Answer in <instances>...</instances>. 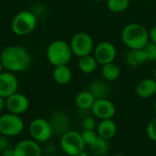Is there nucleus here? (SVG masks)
<instances>
[{"label":"nucleus","instance_id":"nucleus-31","mask_svg":"<svg viewBox=\"0 0 156 156\" xmlns=\"http://www.w3.org/2000/svg\"><path fill=\"white\" fill-rule=\"evenodd\" d=\"M149 39L151 42L156 44V26H154L149 30Z\"/></svg>","mask_w":156,"mask_h":156},{"label":"nucleus","instance_id":"nucleus-24","mask_svg":"<svg viewBox=\"0 0 156 156\" xmlns=\"http://www.w3.org/2000/svg\"><path fill=\"white\" fill-rule=\"evenodd\" d=\"M85 145L90 146L98 138V133L94 130H83L80 133Z\"/></svg>","mask_w":156,"mask_h":156},{"label":"nucleus","instance_id":"nucleus-1","mask_svg":"<svg viewBox=\"0 0 156 156\" xmlns=\"http://www.w3.org/2000/svg\"><path fill=\"white\" fill-rule=\"evenodd\" d=\"M0 59L3 68L12 73L24 72L32 64V58L27 49L17 45L5 48L0 54Z\"/></svg>","mask_w":156,"mask_h":156},{"label":"nucleus","instance_id":"nucleus-29","mask_svg":"<svg viewBox=\"0 0 156 156\" xmlns=\"http://www.w3.org/2000/svg\"><path fill=\"white\" fill-rule=\"evenodd\" d=\"M125 61L132 68H138L139 67L136 60H135V58H134V50L133 49H129V51L126 53Z\"/></svg>","mask_w":156,"mask_h":156},{"label":"nucleus","instance_id":"nucleus-19","mask_svg":"<svg viewBox=\"0 0 156 156\" xmlns=\"http://www.w3.org/2000/svg\"><path fill=\"white\" fill-rule=\"evenodd\" d=\"M53 79L58 84L66 85L72 79L71 69L68 67V65L55 67L53 70Z\"/></svg>","mask_w":156,"mask_h":156},{"label":"nucleus","instance_id":"nucleus-36","mask_svg":"<svg viewBox=\"0 0 156 156\" xmlns=\"http://www.w3.org/2000/svg\"><path fill=\"white\" fill-rule=\"evenodd\" d=\"M3 69L4 68H3V65H2V62H1V59H0V73L3 71Z\"/></svg>","mask_w":156,"mask_h":156},{"label":"nucleus","instance_id":"nucleus-38","mask_svg":"<svg viewBox=\"0 0 156 156\" xmlns=\"http://www.w3.org/2000/svg\"><path fill=\"white\" fill-rule=\"evenodd\" d=\"M90 1H92V2H102L104 0H90Z\"/></svg>","mask_w":156,"mask_h":156},{"label":"nucleus","instance_id":"nucleus-7","mask_svg":"<svg viewBox=\"0 0 156 156\" xmlns=\"http://www.w3.org/2000/svg\"><path fill=\"white\" fill-rule=\"evenodd\" d=\"M28 132L31 139L39 144L48 142L54 134L49 121L44 118L33 119L29 123Z\"/></svg>","mask_w":156,"mask_h":156},{"label":"nucleus","instance_id":"nucleus-20","mask_svg":"<svg viewBox=\"0 0 156 156\" xmlns=\"http://www.w3.org/2000/svg\"><path fill=\"white\" fill-rule=\"evenodd\" d=\"M78 66L80 70L84 73V74H91L93 73L97 67H98V62L95 59L93 55H87L79 58L78 61Z\"/></svg>","mask_w":156,"mask_h":156},{"label":"nucleus","instance_id":"nucleus-12","mask_svg":"<svg viewBox=\"0 0 156 156\" xmlns=\"http://www.w3.org/2000/svg\"><path fill=\"white\" fill-rule=\"evenodd\" d=\"M14 156H42L39 143L33 139H24L18 142L13 148Z\"/></svg>","mask_w":156,"mask_h":156},{"label":"nucleus","instance_id":"nucleus-27","mask_svg":"<svg viewBox=\"0 0 156 156\" xmlns=\"http://www.w3.org/2000/svg\"><path fill=\"white\" fill-rule=\"evenodd\" d=\"M83 130H95L97 128V122L95 117L86 116L83 118L81 122Z\"/></svg>","mask_w":156,"mask_h":156},{"label":"nucleus","instance_id":"nucleus-23","mask_svg":"<svg viewBox=\"0 0 156 156\" xmlns=\"http://www.w3.org/2000/svg\"><path fill=\"white\" fill-rule=\"evenodd\" d=\"M130 0H106L108 9L112 13H122L125 11L130 5Z\"/></svg>","mask_w":156,"mask_h":156},{"label":"nucleus","instance_id":"nucleus-25","mask_svg":"<svg viewBox=\"0 0 156 156\" xmlns=\"http://www.w3.org/2000/svg\"><path fill=\"white\" fill-rule=\"evenodd\" d=\"M146 55H147V58L148 61L150 62H155L156 61V44L149 41L145 47L144 48Z\"/></svg>","mask_w":156,"mask_h":156},{"label":"nucleus","instance_id":"nucleus-40","mask_svg":"<svg viewBox=\"0 0 156 156\" xmlns=\"http://www.w3.org/2000/svg\"><path fill=\"white\" fill-rule=\"evenodd\" d=\"M42 156H52V155H49V154H47V155H42Z\"/></svg>","mask_w":156,"mask_h":156},{"label":"nucleus","instance_id":"nucleus-22","mask_svg":"<svg viewBox=\"0 0 156 156\" xmlns=\"http://www.w3.org/2000/svg\"><path fill=\"white\" fill-rule=\"evenodd\" d=\"M91 153L96 156H104L106 155L109 152L110 145L109 141L98 136L97 140L90 146Z\"/></svg>","mask_w":156,"mask_h":156},{"label":"nucleus","instance_id":"nucleus-34","mask_svg":"<svg viewBox=\"0 0 156 156\" xmlns=\"http://www.w3.org/2000/svg\"><path fill=\"white\" fill-rule=\"evenodd\" d=\"M76 156H89V154H88L87 152H85V150H83V151L80 152Z\"/></svg>","mask_w":156,"mask_h":156},{"label":"nucleus","instance_id":"nucleus-33","mask_svg":"<svg viewBox=\"0 0 156 156\" xmlns=\"http://www.w3.org/2000/svg\"><path fill=\"white\" fill-rule=\"evenodd\" d=\"M4 108H5V99L0 96V113L3 112Z\"/></svg>","mask_w":156,"mask_h":156},{"label":"nucleus","instance_id":"nucleus-30","mask_svg":"<svg viewBox=\"0 0 156 156\" xmlns=\"http://www.w3.org/2000/svg\"><path fill=\"white\" fill-rule=\"evenodd\" d=\"M9 148V140L8 137L0 134V152L2 153L4 150Z\"/></svg>","mask_w":156,"mask_h":156},{"label":"nucleus","instance_id":"nucleus-17","mask_svg":"<svg viewBox=\"0 0 156 156\" xmlns=\"http://www.w3.org/2000/svg\"><path fill=\"white\" fill-rule=\"evenodd\" d=\"M88 90L92 94L95 100L99 99H105L108 97L110 92V88L107 83V80L97 79L92 80L88 87Z\"/></svg>","mask_w":156,"mask_h":156},{"label":"nucleus","instance_id":"nucleus-13","mask_svg":"<svg viewBox=\"0 0 156 156\" xmlns=\"http://www.w3.org/2000/svg\"><path fill=\"white\" fill-rule=\"evenodd\" d=\"M18 80L16 75L9 71L0 73V96L4 99L17 92Z\"/></svg>","mask_w":156,"mask_h":156},{"label":"nucleus","instance_id":"nucleus-32","mask_svg":"<svg viewBox=\"0 0 156 156\" xmlns=\"http://www.w3.org/2000/svg\"><path fill=\"white\" fill-rule=\"evenodd\" d=\"M1 154H2V156H14V151L11 148H7L4 150Z\"/></svg>","mask_w":156,"mask_h":156},{"label":"nucleus","instance_id":"nucleus-6","mask_svg":"<svg viewBox=\"0 0 156 156\" xmlns=\"http://www.w3.org/2000/svg\"><path fill=\"white\" fill-rule=\"evenodd\" d=\"M59 145L63 153L68 156H76L80 152L85 150L86 146L81 134L73 130H69L60 136Z\"/></svg>","mask_w":156,"mask_h":156},{"label":"nucleus","instance_id":"nucleus-14","mask_svg":"<svg viewBox=\"0 0 156 156\" xmlns=\"http://www.w3.org/2000/svg\"><path fill=\"white\" fill-rule=\"evenodd\" d=\"M49 122L53 133L58 135H62L71 130V122L68 114L61 111H57L52 113Z\"/></svg>","mask_w":156,"mask_h":156},{"label":"nucleus","instance_id":"nucleus-28","mask_svg":"<svg viewBox=\"0 0 156 156\" xmlns=\"http://www.w3.org/2000/svg\"><path fill=\"white\" fill-rule=\"evenodd\" d=\"M134 58H135V60H136L138 66H141V65H143V64H144L145 62L148 61L147 55H146V53H145L144 48L135 49L134 50Z\"/></svg>","mask_w":156,"mask_h":156},{"label":"nucleus","instance_id":"nucleus-16","mask_svg":"<svg viewBox=\"0 0 156 156\" xmlns=\"http://www.w3.org/2000/svg\"><path fill=\"white\" fill-rule=\"evenodd\" d=\"M136 93L142 99H149L156 94V80L146 78L142 80L136 86Z\"/></svg>","mask_w":156,"mask_h":156},{"label":"nucleus","instance_id":"nucleus-35","mask_svg":"<svg viewBox=\"0 0 156 156\" xmlns=\"http://www.w3.org/2000/svg\"><path fill=\"white\" fill-rule=\"evenodd\" d=\"M154 113H155L156 115V100L154 101Z\"/></svg>","mask_w":156,"mask_h":156},{"label":"nucleus","instance_id":"nucleus-9","mask_svg":"<svg viewBox=\"0 0 156 156\" xmlns=\"http://www.w3.org/2000/svg\"><path fill=\"white\" fill-rule=\"evenodd\" d=\"M93 56L98 64L103 66L114 62L117 57V49L113 43L110 41H101L94 47Z\"/></svg>","mask_w":156,"mask_h":156},{"label":"nucleus","instance_id":"nucleus-21","mask_svg":"<svg viewBox=\"0 0 156 156\" xmlns=\"http://www.w3.org/2000/svg\"><path fill=\"white\" fill-rule=\"evenodd\" d=\"M101 75L107 81H115L121 76V69L114 62L105 64L101 68Z\"/></svg>","mask_w":156,"mask_h":156},{"label":"nucleus","instance_id":"nucleus-18","mask_svg":"<svg viewBox=\"0 0 156 156\" xmlns=\"http://www.w3.org/2000/svg\"><path fill=\"white\" fill-rule=\"evenodd\" d=\"M95 101V98L88 90L80 91L75 97L76 105L82 111H90Z\"/></svg>","mask_w":156,"mask_h":156},{"label":"nucleus","instance_id":"nucleus-41","mask_svg":"<svg viewBox=\"0 0 156 156\" xmlns=\"http://www.w3.org/2000/svg\"><path fill=\"white\" fill-rule=\"evenodd\" d=\"M130 1H137V0H130Z\"/></svg>","mask_w":156,"mask_h":156},{"label":"nucleus","instance_id":"nucleus-11","mask_svg":"<svg viewBox=\"0 0 156 156\" xmlns=\"http://www.w3.org/2000/svg\"><path fill=\"white\" fill-rule=\"evenodd\" d=\"M93 116L100 121L112 119L116 114V106L109 99H99L94 101L90 110Z\"/></svg>","mask_w":156,"mask_h":156},{"label":"nucleus","instance_id":"nucleus-10","mask_svg":"<svg viewBox=\"0 0 156 156\" xmlns=\"http://www.w3.org/2000/svg\"><path fill=\"white\" fill-rule=\"evenodd\" d=\"M29 100L28 98L19 92H16L11 96L5 99V107L10 113L16 115L24 114L29 108Z\"/></svg>","mask_w":156,"mask_h":156},{"label":"nucleus","instance_id":"nucleus-4","mask_svg":"<svg viewBox=\"0 0 156 156\" xmlns=\"http://www.w3.org/2000/svg\"><path fill=\"white\" fill-rule=\"evenodd\" d=\"M37 16L28 10L18 12L11 22L12 32L19 37H25L32 33L37 27Z\"/></svg>","mask_w":156,"mask_h":156},{"label":"nucleus","instance_id":"nucleus-3","mask_svg":"<svg viewBox=\"0 0 156 156\" xmlns=\"http://www.w3.org/2000/svg\"><path fill=\"white\" fill-rule=\"evenodd\" d=\"M46 55L48 62L52 66L58 67L68 65L73 54L69 43L62 39H57L48 45Z\"/></svg>","mask_w":156,"mask_h":156},{"label":"nucleus","instance_id":"nucleus-37","mask_svg":"<svg viewBox=\"0 0 156 156\" xmlns=\"http://www.w3.org/2000/svg\"><path fill=\"white\" fill-rule=\"evenodd\" d=\"M154 79L156 80V67L154 68Z\"/></svg>","mask_w":156,"mask_h":156},{"label":"nucleus","instance_id":"nucleus-5","mask_svg":"<svg viewBox=\"0 0 156 156\" xmlns=\"http://www.w3.org/2000/svg\"><path fill=\"white\" fill-rule=\"evenodd\" d=\"M25 129V122L20 115L4 113L0 115V134L8 138L20 135Z\"/></svg>","mask_w":156,"mask_h":156},{"label":"nucleus","instance_id":"nucleus-26","mask_svg":"<svg viewBox=\"0 0 156 156\" xmlns=\"http://www.w3.org/2000/svg\"><path fill=\"white\" fill-rule=\"evenodd\" d=\"M146 134L151 141L156 143V116L148 122L146 126Z\"/></svg>","mask_w":156,"mask_h":156},{"label":"nucleus","instance_id":"nucleus-2","mask_svg":"<svg viewBox=\"0 0 156 156\" xmlns=\"http://www.w3.org/2000/svg\"><path fill=\"white\" fill-rule=\"evenodd\" d=\"M122 43L129 49H141L150 41L149 31L140 23H129L123 27L121 32Z\"/></svg>","mask_w":156,"mask_h":156},{"label":"nucleus","instance_id":"nucleus-39","mask_svg":"<svg viewBox=\"0 0 156 156\" xmlns=\"http://www.w3.org/2000/svg\"><path fill=\"white\" fill-rule=\"evenodd\" d=\"M113 156H126V155H124V154H115V155H113Z\"/></svg>","mask_w":156,"mask_h":156},{"label":"nucleus","instance_id":"nucleus-15","mask_svg":"<svg viewBox=\"0 0 156 156\" xmlns=\"http://www.w3.org/2000/svg\"><path fill=\"white\" fill-rule=\"evenodd\" d=\"M98 136L110 141L115 137L117 133V124L112 119L101 120L97 125Z\"/></svg>","mask_w":156,"mask_h":156},{"label":"nucleus","instance_id":"nucleus-8","mask_svg":"<svg viewBox=\"0 0 156 156\" xmlns=\"http://www.w3.org/2000/svg\"><path fill=\"white\" fill-rule=\"evenodd\" d=\"M69 45L72 54L78 58L90 55L95 47L92 37L86 32L76 33L72 37Z\"/></svg>","mask_w":156,"mask_h":156}]
</instances>
